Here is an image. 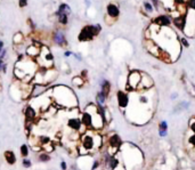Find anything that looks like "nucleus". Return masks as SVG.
Listing matches in <instances>:
<instances>
[{
    "instance_id": "4",
    "label": "nucleus",
    "mask_w": 195,
    "mask_h": 170,
    "mask_svg": "<svg viewBox=\"0 0 195 170\" xmlns=\"http://www.w3.org/2000/svg\"><path fill=\"white\" fill-rule=\"evenodd\" d=\"M95 136L96 134H94L91 129H88V130L81 135L80 137V146L83 147L86 150L88 154L91 152L96 151V145H95Z\"/></svg>"
},
{
    "instance_id": "46",
    "label": "nucleus",
    "mask_w": 195,
    "mask_h": 170,
    "mask_svg": "<svg viewBox=\"0 0 195 170\" xmlns=\"http://www.w3.org/2000/svg\"><path fill=\"white\" fill-rule=\"evenodd\" d=\"M4 64H5L4 60H1V58H0V72L2 71V66H4Z\"/></svg>"
},
{
    "instance_id": "38",
    "label": "nucleus",
    "mask_w": 195,
    "mask_h": 170,
    "mask_svg": "<svg viewBox=\"0 0 195 170\" xmlns=\"http://www.w3.org/2000/svg\"><path fill=\"white\" fill-rule=\"evenodd\" d=\"M180 42H182V45L184 46V47H186V48L190 47V44H188L187 39H185V38H182V39H180Z\"/></svg>"
},
{
    "instance_id": "20",
    "label": "nucleus",
    "mask_w": 195,
    "mask_h": 170,
    "mask_svg": "<svg viewBox=\"0 0 195 170\" xmlns=\"http://www.w3.org/2000/svg\"><path fill=\"white\" fill-rule=\"evenodd\" d=\"M55 17L57 18V22L58 24L62 26H66L69 23V14L65 13H55Z\"/></svg>"
},
{
    "instance_id": "16",
    "label": "nucleus",
    "mask_w": 195,
    "mask_h": 170,
    "mask_svg": "<svg viewBox=\"0 0 195 170\" xmlns=\"http://www.w3.org/2000/svg\"><path fill=\"white\" fill-rule=\"evenodd\" d=\"M107 146L120 150V147L122 146V139L120 138V136L117 134H111L107 138Z\"/></svg>"
},
{
    "instance_id": "36",
    "label": "nucleus",
    "mask_w": 195,
    "mask_h": 170,
    "mask_svg": "<svg viewBox=\"0 0 195 170\" xmlns=\"http://www.w3.org/2000/svg\"><path fill=\"white\" fill-rule=\"evenodd\" d=\"M175 1V5H177L178 6H186V1L187 0H173Z\"/></svg>"
},
{
    "instance_id": "22",
    "label": "nucleus",
    "mask_w": 195,
    "mask_h": 170,
    "mask_svg": "<svg viewBox=\"0 0 195 170\" xmlns=\"http://www.w3.org/2000/svg\"><path fill=\"white\" fill-rule=\"evenodd\" d=\"M24 40H25V37H24V34H23V33H21V32L15 33V34H14V37H13L14 45H17V46H20V45L23 44V42H24Z\"/></svg>"
},
{
    "instance_id": "40",
    "label": "nucleus",
    "mask_w": 195,
    "mask_h": 170,
    "mask_svg": "<svg viewBox=\"0 0 195 170\" xmlns=\"http://www.w3.org/2000/svg\"><path fill=\"white\" fill-rule=\"evenodd\" d=\"M151 2L154 5L155 9H159V5H160V1H159V0H151Z\"/></svg>"
},
{
    "instance_id": "9",
    "label": "nucleus",
    "mask_w": 195,
    "mask_h": 170,
    "mask_svg": "<svg viewBox=\"0 0 195 170\" xmlns=\"http://www.w3.org/2000/svg\"><path fill=\"white\" fill-rule=\"evenodd\" d=\"M38 113L39 111L33 107L31 104H27L24 109V115H25V121H30L35 123L37 119H38Z\"/></svg>"
},
{
    "instance_id": "15",
    "label": "nucleus",
    "mask_w": 195,
    "mask_h": 170,
    "mask_svg": "<svg viewBox=\"0 0 195 170\" xmlns=\"http://www.w3.org/2000/svg\"><path fill=\"white\" fill-rule=\"evenodd\" d=\"M172 22L178 30L185 31V29H186V22H187V13L182 14V15H179L177 17H173Z\"/></svg>"
},
{
    "instance_id": "28",
    "label": "nucleus",
    "mask_w": 195,
    "mask_h": 170,
    "mask_svg": "<svg viewBox=\"0 0 195 170\" xmlns=\"http://www.w3.org/2000/svg\"><path fill=\"white\" fill-rule=\"evenodd\" d=\"M143 7H144V10L146 12V14H152L155 10V7H154V5L152 4L151 1H145Z\"/></svg>"
},
{
    "instance_id": "21",
    "label": "nucleus",
    "mask_w": 195,
    "mask_h": 170,
    "mask_svg": "<svg viewBox=\"0 0 195 170\" xmlns=\"http://www.w3.org/2000/svg\"><path fill=\"white\" fill-rule=\"evenodd\" d=\"M100 92L104 94L105 96L108 97L110 92H111V83L108 80H102L100 81Z\"/></svg>"
},
{
    "instance_id": "10",
    "label": "nucleus",
    "mask_w": 195,
    "mask_h": 170,
    "mask_svg": "<svg viewBox=\"0 0 195 170\" xmlns=\"http://www.w3.org/2000/svg\"><path fill=\"white\" fill-rule=\"evenodd\" d=\"M153 86H154V82H153L151 77H150L148 74L142 72V80H140V83H139L137 90H139V92L148 90V89H151Z\"/></svg>"
},
{
    "instance_id": "39",
    "label": "nucleus",
    "mask_w": 195,
    "mask_h": 170,
    "mask_svg": "<svg viewBox=\"0 0 195 170\" xmlns=\"http://www.w3.org/2000/svg\"><path fill=\"white\" fill-rule=\"evenodd\" d=\"M60 165H61L60 167H61L62 170H67V163H66L64 160H63V161H61V163H60Z\"/></svg>"
},
{
    "instance_id": "5",
    "label": "nucleus",
    "mask_w": 195,
    "mask_h": 170,
    "mask_svg": "<svg viewBox=\"0 0 195 170\" xmlns=\"http://www.w3.org/2000/svg\"><path fill=\"white\" fill-rule=\"evenodd\" d=\"M140 80H142V72H139L137 70L131 71L128 75V80H127V88L129 90H137L139 83H140Z\"/></svg>"
},
{
    "instance_id": "27",
    "label": "nucleus",
    "mask_w": 195,
    "mask_h": 170,
    "mask_svg": "<svg viewBox=\"0 0 195 170\" xmlns=\"http://www.w3.org/2000/svg\"><path fill=\"white\" fill-rule=\"evenodd\" d=\"M187 147L190 150H195V134L192 132V135L187 137Z\"/></svg>"
},
{
    "instance_id": "1",
    "label": "nucleus",
    "mask_w": 195,
    "mask_h": 170,
    "mask_svg": "<svg viewBox=\"0 0 195 170\" xmlns=\"http://www.w3.org/2000/svg\"><path fill=\"white\" fill-rule=\"evenodd\" d=\"M49 92H50L52 103L58 109L72 110L78 106V98L73 90L67 86H63V85L54 86L49 88Z\"/></svg>"
},
{
    "instance_id": "11",
    "label": "nucleus",
    "mask_w": 195,
    "mask_h": 170,
    "mask_svg": "<svg viewBox=\"0 0 195 170\" xmlns=\"http://www.w3.org/2000/svg\"><path fill=\"white\" fill-rule=\"evenodd\" d=\"M117 105L121 110H126L129 106L130 103V97L126 92L123 90H119L117 94Z\"/></svg>"
},
{
    "instance_id": "31",
    "label": "nucleus",
    "mask_w": 195,
    "mask_h": 170,
    "mask_svg": "<svg viewBox=\"0 0 195 170\" xmlns=\"http://www.w3.org/2000/svg\"><path fill=\"white\" fill-rule=\"evenodd\" d=\"M22 166L24 167V168H31V167H32V162H31L30 159H27V157H23Z\"/></svg>"
},
{
    "instance_id": "17",
    "label": "nucleus",
    "mask_w": 195,
    "mask_h": 170,
    "mask_svg": "<svg viewBox=\"0 0 195 170\" xmlns=\"http://www.w3.org/2000/svg\"><path fill=\"white\" fill-rule=\"evenodd\" d=\"M80 120L82 123L83 127H86L87 129H91L92 127V114H90L87 111H83L82 113L80 114Z\"/></svg>"
},
{
    "instance_id": "14",
    "label": "nucleus",
    "mask_w": 195,
    "mask_h": 170,
    "mask_svg": "<svg viewBox=\"0 0 195 170\" xmlns=\"http://www.w3.org/2000/svg\"><path fill=\"white\" fill-rule=\"evenodd\" d=\"M153 23L156 24L157 26H160V27H165V26H169L171 24V18H170L169 15L162 14V15H157L153 20Z\"/></svg>"
},
{
    "instance_id": "26",
    "label": "nucleus",
    "mask_w": 195,
    "mask_h": 170,
    "mask_svg": "<svg viewBox=\"0 0 195 170\" xmlns=\"http://www.w3.org/2000/svg\"><path fill=\"white\" fill-rule=\"evenodd\" d=\"M85 79L81 77V75H78V77H74L73 79H72V85H73L74 87H82L83 85H85Z\"/></svg>"
},
{
    "instance_id": "23",
    "label": "nucleus",
    "mask_w": 195,
    "mask_h": 170,
    "mask_svg": "<svg viewBox=\"0 0 195 170\" xmlns=\"http://www.w3.org/2000/svg\"><path fill=\"white\" fill-rule=\"evenodd\" d=\"M106 98H107V97L105 96L103 92H97V95H96V102H97V105H98V106H105Z\"/></svg>"
},
{
    "instance_id": "18",
    "label": "nucleus",
    "mask_w": 195,
    "mask_h": 170,
    "mask_svg": "<svg viewBox=\"0 0 195 170\" xmlns=\"http://www.w3.org/2000/svg\"><path fill=\"white\" fill-rule=\"evenodd\" d=\"M106 14H107L108 17L115 20V18H117L119 15H120V8L117 7V5L111 2V4H108L107 6H106Z\"/></svg>"
},
{
    "instance_id": "44",
    "label": "nucleus",
    "mask_w": 195,
    "mask_h": 170,
    "mask_svg": "<svg viewBox=\"0 0 195 170\" xmlns=\"http://www.w3.org/2000/svg\"><path fill=\"white\" fill-rule=\"evenodd\" d=\"M159 135H160L161 137H165V136L168 135V131H160L159 130Z\"/></svg>"
},
{
    "instance_id": "2",
    "label": "nucleus",
    "mask_w": 195,
    "mask_h": 170,
    "mask_svg": "<svg viewBox=\"0 0 195 170\" xmlns=\"http://www.w3.org/2000/svg\"><path fill=\"white\" fill-rule=\"evenodd\" d=\"M122 151L121 160L126 170H137L143 165V154L134 145L128 144L127 147H120Z\"/></svg>"
},
{
    "instance_id": "33",
    "label": "nucleus",
    "mask_w": 195,
    "mask_h": 170,
    "mask_svg": "<svg viewBox=\"0 0 195 170\" xmlns=\"http://www.w3.org/2000/svg\"><path fill=\"white\" fill-rule=\"evenodd\" d=\"M186 7H187V9L195 10V0H187V1H186Z\"/></svg>"
},
{
    "instance_id": "13",
    "label": "nucleus",
    "mask_w": 195,
    "mask_h": 170,
    "mask_svg": "<svg viewBox=\"0 0 195 170\" xmlns=\"http://www.w3.org/2000/svg\"><path fill=\"white\" fill-rule=\"evenodd\" d=\"M57 75V71L55 69H45V72H43V83L45 85H50V83L56 80Z\"/></svg>"
},
{
    "instance_id": "32",
    "label": "nucleus",
    "mask_w": 195,
    "mask_h": 170,
    "mask_svg": "<svg viewBox=\"0 0 195 170\" xmlns=\"http://www.w3.org/2000/svg\"><path fill=\"white\" fill-rule=\"evenodd\" d=\"M159 130L160 131H168V122L161 121L159 123Z\"/></svg>"
},
{
    "instance_id": "45",
    "label": "nucleus",
    "mask_w": 195,
    "mask_h": 170,
    "mask_svg": "<svg viewBox=\"0 0 195 170\" xmlns=\"http://www.w3.org/2000/svg\"><path fill=\"white\" fill-rule=\"evenodd\" d=\"M4 49H5V44H4V41H1V40H0V52H2Z\"/></svg>"
},
{
    "instance_id": "41",
    "label": "nucleus",
    "mask_w": 195,
    "mask_h": 170,
    "mask_svg": "<svg viewBox=\"0 0 195 170\" xmlns=\"http://www.w3.org/2000/svg\"><path fill=\"white\" fill-rule=\"evenodd\" d=\"M6 55H7V49H4L2 52H0V58H1V60H5Z\"/></svg>"
},
{
    "instance_id": "47",
    "label": "nucleus",
    "mask_w": 195,
    "mask_h": 170,
    "mask_svg": "<svg viewBox=\"0 0 195 170\" xmlns=\"http://www.w3.org/2000/svg\"><path fill=\"white\" fill-rule=\"evenodd\" d=\"M1 72H4V73H6L7 72V63H5L4 66H2V71Z\"/></svg>"
},
{
    "instance_id": "29",
    "label": "nucleus",
    "mask_w": 195,
    "mask_h": 170,
    "mask_svg": "<svg viewBox=\"0 0 195 170\" xmlns=\"http://www.w3.org/2000/svg\"><path fill=\"white\" fill-rule=\"evenodd\" d=\"M20 153H21L22 157H27L29 153H30V146L27 144H22L20 147Z\"/></svg>"
},
{
    "instance_id": "19",
    "label": "nucleus",
    "mask_w": 195,
    "mask_h": 170,
    "mask_svg": "<svg viewBox=\"0 0 195 170\" xmlns=\"http://www.w3.org/2000/svg\"><path fill=\"white\" fill-rule=\"evenodd\" d=\"M4 157H5V160H6V162L8 163L9 166H14L15 163H16V161H17V157H16V155H15V153L13 152V151H6V152L4 153Z\"/></svg>"
},
{
    "instance_id": "34",
    "label": "nucleus",
    "mask_w": 195,
    "mask_h": 170,
    "mask_svg": "<svg viewBox=\"0 0 195 170\" xmlns=\"http://www.w3.org/2000/svg\"><path fill=\"white\" fill-rule=\"evenodd\" d=\"M190 130H191L193 134H195V118L192 119L191 122H190Z\"/></svg>"
},
{
    "instance_id": "42",
    "label": "nucleus",
    "mask_w": 195,
    "mask_h": 170,
    "mask_svg": "<svg viewBox=\"0 0 195 170\" xmlns=\"http://www.w3.org/2000/svg\"><path fill=\"white\" fill-rule=\"evenodd\" d=\"M27 23H29V25H30L31 27H32V29L34 30V29H35V25H34V23H33V21H32L31 18H29V20H27Z\"/></svg>"
},
{
    "instance_id": "8",
    "label": "nucleus",
    "mask_w": 195,
    "mask_h": 170,
    "mask_svg": "<svg viewBox=\"0 0 195 170\" xmlns=\"http://www.w3.org/2000/svg\"><path fill=\"white\" fill-rule=\"evenodd\" d=\"M52 42L60 47H65L67 46V40L65 37V33L62 30H56L52 32Z\"/></svg>"
},
{
    "instance_id": "43",
    "label": "nucleus",
    "mask_w": 195,
    "mask_h": 170,
    "mask_svg": "<svg viewBox=\"0 0 195 170\" xmlns=\"http://www.w3.org/2000/svg\"><path fill=\"white\" fill-rule=\"evenodd\" d=\"M72 55H73V52H70V50H66V52H64V56L65 57H70V56H72Z\"/></svg>"
},
{
    "instance_id": "6",
    "label": "nucleus",
    "mask_w": 195,
    "mask_h": 170,
    "mask_svg": "<svg viewBox=\"0 0 195 170\" xmlns=\"http://www.w3.org/2000/svg\"><path fill=\"white\" fill-rule=\"evenodd\" d=\"M40 41L38 40H33L32 44L29 45L25 49V56L30 57L32 60H37L40 56V52H41V47L43 46V44H39Z\"/></svg>"
},
{
    "instance_id": "37",
    "label": "nucleus",
    "mask_w": 195,
    "mask_h": 170,
    "mask_svg": "<svg viewBox=\"0 0 195 170\" xmlns=\"http://www.w3.org/2000/svg\"><path fill=\"white\" fill-rule=\"evenodd\" d=\"M18 6L21 7V8H24L27 6V0H18Z\"/></svg>"
},
{
    "instance_id": "35",
    "label": "nucleus",
    "mask_w": 195,
    "mask_h": 170,
    "mask_svg": "<svg viewBox=\"0 0 195 170\" xmlns=\"http://www.w3.org/2000/svg\"><path fill=\"white\" fill-rule=\"evenodd\" d=\"M99 165H100V162L98 161V160H95V161L92 162V165H91V167H90V170H96L98 167H99Z\"/></svg>"
},
{
    "instance_id": "3",
    "label": "nucleus",
    "mask_w": 195,
    "mask_h": 170,
    "mask_svg": "<svg viewBox=\"0 0 195 170\" xmlns=\"http://www.w3.org/2000/svg\"><path fill=\"white\" fill-rule=\"evenodd\" d=\"M100 31H102V26L99 24H90V25L83 26L78 35V40L81 42L91 41L95 37L99 34Z\"/></svg>"
},
{
    "instance_id": "24",
    "label": "nucleus",
    "mask_w": 195,
    "mask_h": 170,
    "mask_svg": "<svg viewBox=\"0 0 195 170\" xmlns=\"http://www.w3.org/2000/svg\"><path fill=\"white\" fill-rule=\"evenodd\" d=\"M49 143H52V139L49 136H39L37 139V144H39L41 147H43L45 145L49 144Z\"/></svg>"
},
{
    "instance_id": "30",
    "label": "nucleus",
    "mask_w": 195,
    "mask_h": 170,
    "mask_svg": "<svg viewBox=\"0 0 195 170\" xmlns=\"http://www.w3.org/2000/svg\"><path fill=\"white\" fill-rule=\"evenodd\" d=\"M38 160L40 162H48L50 161V153H47L42 151V152L39 153V155H38Z\"/></svg>"
},
{
    "instance_id": "25",
    "label": "nucleus",
    "mask_w": 195,
    "mask_h": 170,
    "mask_svg": "<svg viewBox=\"0 0 195 170\" xmlns=\"http://www.w3.org/2000/svg\"><path fill=\"white\" fill-rule=\"evenodd\" d=\"M55 13H65L70 15V14H71V8H70V6L67 4L62 2V4H60V6H58V8H57V10Z\"/></svg>"
},
{
    "instance_id": "12",
    "label": "nucleus",
    "mask_w": 195,
    "mask_h": 170,
    "mask_svg": "<svg viewBox=\"0 0 195 170\" xmlns=\"http://www.w3.org/2000/svg\"><path fill=\"white\" fill-rule=\"evenodd\" d=\"M105 120L103 118V115L97 111L96 113L92 114V127H91V129H94V130H99L102 129L103 127L105 126Z\"/></svg>"
},
{
    "instance_id": "7",
    "label": "nucleus",
    "mask_w": 195,
    "mask_h": 170,
    "mask_svg": "<svg viewBox=\"0 0 195 170\" xmlns=\"http://www.w3.org/2000/svg\"><path fill=\"white\" fill-rule=\"evenodd\" d=\"M48 90H49V85H45V83H32L30 99L38 98V97L42 96Z\"/></svg>"
}]
</instances>
